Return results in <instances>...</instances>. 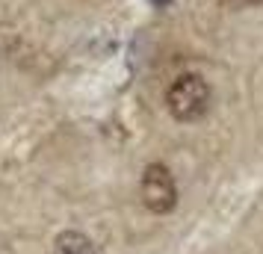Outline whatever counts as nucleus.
I'll return each instance as SVG.
<instances>
[{
  "label": "nucleus",
  "instance_id": "1",
  "mask_svg": "<svg viewBox=\"0 0 263 254\" xmlns=\"http://www.w3.org/2000/svg\"><path fill=\"white\" fill-rule=\"evenodd\" d=\"M210 104H213L210 83L195 71H186L180 77H175L172 86L166 89V109L172 112V119L183 121V124L204 119L210 112Z\"/></svg>",
  "mask_w": 263,
  "mask_h": 254
},
{
  "label": "nucleus",
  "instance_id": "2",
  "mask_svg": "<svg viewBox=\"0 0 263 254\" xmlns=\"http://www.w3.org/2000/svg\"><path fill=\"white\" fill-rule=\"evenodd\" d=\"M139 195H142V204L157 216H166L178 207V183L163 163H148L142 169Z\"/></svg>",
  "mask_w": 263,
  "mask_h": 254
},
{
  "label": "nucleus",
  "instance_id": "3",
  "mask_svg": "<svg viewBox=\"0 0 263 254\" xmlns=\"http://www.w3.org/2000/svg\"><path fill=\"white\" fill-rule=\"evenodd\" d=\"M50 254H98V248L83 230H62L53 240V251Z\"/></svg>",
  "mask_w": 263,
  "mask_h": 254
},
{
  "label": "nucleus",
  "instance_id": "4",
  "mask_svg": "<svg viewBox=\"0 0 263 254\" xmlns=\"http://www.w3.org/2000/svg\"><path fill=\"white\" fill-rule=\"evenodd\" d=\"M228 6H234V9H246V6H257L263 0H225Z\"/></svg>",
  "mask_w": 263,
  "mask_h": 254
}]
</instances>
